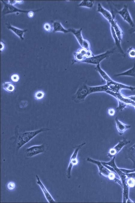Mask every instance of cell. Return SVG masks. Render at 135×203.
Returning <instances> with one entry per match:
<instances>
[{"mask_svg":"<svg viewBox=\"0 0 135 203\" xmlns=\"http://www.w3.org/2000/svg\"><path fill=\"white\" fill-rule=\"evenodd\" d=\"M120 169L125 174H128L131 172H135V169L129 170L124 169Z\"/></svg>","mask_w":135,"mask_h":203,"instance_id":"4dcf8cb0","label":"cell"},{"mask_svg":"<svg viewBox=\"0 0 135 203\" xmlns=\"http://www.w3.org/2000/svg\"><path fill=\"white\" fill-rule=\"evenodd\" d=\"M134 32H135V30H134Z\"/></svg>","mask_w":135,"mask_h":203,"instance_id":"74e56055","label":"cell"},{"mask_svg":"<svg viewBox=\"0 0 135 203\" xmlns=\"http://www.w3.org/2000/svg\"><path fill=\"white\" fill-rule=\"evenodd\" d=\"M70 32L72 33L75 36L78 42L81 46L84 39H83L82 34V28L76 30L73 28L69 29Z\"/></svg>","mask_w":135,"mask_h":203,"instance_id":"d6986e66","label":"cell"},{"mask_svg":"<svg viewBox=\"0 0 135 203\" xmlns=\"http://www.w3.org/2000/svg\"><path fill=\"white\" fill-rule=\"evenodd\" d=\"M115 156L114 157L108 162H101L102 164L110 166L111 167V170L116 173L119 176L122 184V187L123 188L122 202L134 203V202L129 197V187L127 185L126 183V180L128 177L126 174L122 171L120 168L116 166L115 161Z\"/></svg>","mask_w":135,"mask_h":203,"instance_id":"6da1fadb","label":"cell"},{"mask_svg":"<svg viewBox=\"0 0 135 203\" xmlns=\"http://www.w3.org/2000/svg\"><path fill=\"white\" fill-rule=\"evenodd\" d=\"M53 32H55L60 31L64 33L70 32L69 29H67L65 28L62 25L61 22L59 21H55L53 24Z\"/></svg>","mask_w":135,"mask_h":203,"instance_id":"e0dca14e","label":"cell"},{"mask_svg":"<svg viewBox=\"0 0 135 203\" xmlns=\"http://www.w3.org/2000/svg\"><path fill=\"white\" fill-rule=\"evenodd\" d=\"M115 121L116 127L120 135H122L126 130L131 127L130 125L125 124L120 121L117 118H115Z\"/></svg>","mask_w":135,"mask_h":203,"instance_id":"5bb4252c","label":"cell"},{"mask_svg":"<svg viewBox=\"0 0 135 203\" xmlns=\"http://www.w3.org/2000/svg\"><path fill=\"white\" fill-rule=\"evenodd\" d=\"M116 76H128L135 77V64L132 68L124 72L117 74Z\"/></svg>","mask_w":135,"mask_h":203,"instance_id":"7402d4cb","label":"cell"},{"mask_svg":"<svg viewBox=\"0 0 135 203\" xmlns=\"http://www.w3.org/2000/svg\"><path fill=\"white\" fill-rule=\"evenodd\" d=\"M74 56L77 61L81 62L86 58L91 57L93 55L92 52L89 50L82 48L78 50L75 54Z\"/></svg>","mask_w":135,"mask_h":203,"instance_id":"7c38bea8","label":"cell"},{"mask_svg":"<svg viewBox=\"0 0 135 203\" xmlns=\"http://www.w3.org/2000/svg\"><path fill=\"white\" fill-rule=\"evenodd\" d=\"M16 3H21L23 2L22 1H16Z\"/></svg>","mask_w":135,"mask_h":203,"instance_id":"e575fe53","label":"cell"},{"mask_svg":"<svg viewBox=\"0 0 135 203\" xmlns=\"http://www.w3.org/2000/svg\"><path fill=\"white\" fill-rule=\"evenodd\" d=\"M3 89L7 92L13 93L15 89V85L10 82H5L2 85Z\"/></svg>","mask_w":135,"mask_h":203,"instance_id":"ffe728a7","label":"cell"},{"mask_svg":"<svg viewBox=\"0 0 135 203\" xmlns=\"http://www.w3.org/2000/svg\"><path fill=\"white\" fill-rule=\"evenodd\" d=\"M7 28L12 31L16 35L18 36L20 39L23 40L24 34L27 31V29L22 30L12 26L9 23L6 24Z\"/></svg>","mask_w":135,"mask_h":203,"instance_id":"9a60e30c","label":"cell"},{"mask_svg":"<svg viewBox=\"0 0 135 203\" xmlns=\"http://www.w3.org/2000/svg\"><path fill=\"white\" fill-rule=\"evenodd\" d=\"M85 144L86 143L84 142L76 146L70 157L67 170V176L68 179L70 178L71 177V171L73 166L76 165L78 163V160L77 158V155L78 151L79 149Z\"/></svg>","mask_w":135,"mask_h":203,"instance_id":"277c9868","label":"cell"},{"mask_svg":"<svg viewBox=\"0 0 135 203\" xmlns=\"http://www.w3.org/2000/svg\"><path fill=\"white\" fill-rule=\"evenodd\" d=\"M4 4L2 12L4 14H8L15 12L28 13L31 10H23L18 9L13 5L10 4L4 1H1Z\"/></svg>","mask_w":135,"mask_h":203,"instance_id":"9c48e42d","label":"cell"},{"mask_svg":"<svg viewBox=\"0 0 135 203\" xmlns=\"http://www.w3.org/2000/svg\"><path fill=\"white\" fill-rule=\"evenodd\" d=\"M97 11L100 13L110 23L114 19L111 13L104 8L99 3L98 5Z\"/></svg>","mask_w":135,"mask_h":203,"instance_id":"4fadbf2b","label":"cell"},{"mask_svg":"<svg viewBox=\"0 0 135 203\" xmlns=\"http://www.w3.org/2000/svg\"><path fill=\"white\" fill-rule=\"evenodd\" d=\"M134 3H135V0H134Z\"/></svg>","mask_w":135,"mask_h":203,"instance_id":"d590c367","label":"cell"},{"mask_svg":"<svg viewBox=\"0 0 135 203\" xmlns=\"http://www.w3.org/2000/svg\"><path fill=\"white\" fill-rule=\"evenodd\" d=\"M0 50L1 51H3L4 49L5 46L4 43L2 42L0 43Z\"/></svg>","mask_w":135,"mask_h":203,"instance_id":"836d02e7","label":"cell"},{"mask_svg":"<svg viewBox=\"0 0 135 203\" xmlns=\"http://www.w3.org/2000/svg\"><path fill=\"white\" fill-rule=\"evenodd\" d=\"M41 9L38 10H31L28 13V17L30 18H32L34 16V12H36L39 11Z\"/></svg>","mask_w":135,"mask_h":203,"instance_id":"d6a6232c","label":"cell"},{"mask_svg":"<svg viewBox=\"0 0 135 203\" xmlns=\"http://www.w3.org/2000/svg\"><path fill=\"white\" fill-rule=\"evenodd\" d=\"M93 6V1H92L84 0L81 1L78 6L92 8Z\"/></svg>","mask_w":135,"mask_h":203,"instance_id":"cb8c5ba5","label":"cell"},{"mask_svg":"<svg viewBox=\"0 0 135 203\" xmlns=\"http://www.w3.org/2000/svg\"><path fill=\"white\" fill-rule=\"evenodd\" d=\"M111 30L112 36L114 39L115 44L118 48L120 52L122 54H124V53L122 48L121 45V41L119 40L112 26H111Z\"/></svg>","mask_w":135,"mask_h":203,"instance_id":"44dd1931","label":"cell"},{"mask_svg":"<svg viewBox=\"0 0 135 203\" xmlns=\"http://www.w3.org/2000/svg\"><path fill=\"white\" fill-rule=\"evenodd\" d=\"M130 141L128 140L125 138H124L122 140L119 141L115 146L109 149L107 154V157L112 158L115 156L125 145L130 143Z\"/></svg>","mask_w":135,"mask_h":203,"instance_id":"52a82bcc","label":"cell"},{"mask_svg":"<svg viewBox=\"0 0 135 203\" xmlns=\"http://www.w3.org/2000/svg\"><path fill=\"white\" fill-rule=\"evenodd\" d=\"M86 160L97 166L100 175L106 177L110 180L115 181L122 187V182L119 175L116 173L110 170L105 166L102 163L101 161L94 160L89 157L87 158Z\"/></svg>","mask_w":135,"mask_h":203,"instance_id":"7a4b0ae2","label":"cell"},{"mask_svg":"<svg viewBox=\"0 0 135 203\" xmlns=\"http://www.w3.org/2000/svg\"><path fill=\"white\" fill-rule=\"evenodd\" d=\"M44 28L46 31L50 32L52 31V28L50 25L48 23H45L44 25Z\"/></svg>","mask_w":135,"mask_h":203,"instance_id":"f546056e","label":"cell"},{"mask_svg":"<svg viewBox=\"0 0 135 203\" xmlns=\"http://www.w3.org/2000/svg\"><path fill=\"white\" fill-rule=\"evenodd\" d=\"M16 187L15 183L12 181H10L7 184V187L8 190L10 191L14 190Z\"/></svg>","mask_w":135,"mask_h":203,"instance_id":"83f0119b","label":"cell"},{"mask_svg":"<svg viewBox=\"0 0 135 203\" xmlns=\"http://www.w3.org/2000/svg\"><path fill=\"white\" fill-rule=\"evenodd\" d=\"M111 26L114 29L115 32L119 40L121 41L122 40L123 32L118 24L116 20L113 19L110 23Z\"/></svg>","mask_w":135,"mask_h":203,"instance_id":"2e32d148","label":"cell"},{"mask_svg":"<svg viewBox=\"0 0 135 203\" xmlns=\"http://www.w3.org/2000/svg\"><path fill=\"white\" fill-rule=\"evenodd\" d=\"M109 90L116 93H120L122 89H128L133 91L135 90V87L128 86L119 82H117L111 79L106 82Z\"/></svg>","mask_w":135,"mask_h":203,"instance_id":"5b68a950","label":"cell"},{"mask_svg":"<svg viewBox=\"0 0 135 203\" xmlns=\"http://www.w3.org/2000/svg\"><path fill=\"white\" fill-rule=\"evenodd\" d=\"M11 81L13 82L16 83L19 82L20 79V76L19 74L16 73L12 74L10 77Z\"/></svg>","mask_w":135,"mask_h":203,"instance_id":"484cf974","label":"cell"},{"mask_svg":"<svg viewBox=\"0 0 135 203\" xmlns=\"http://www.w3.org/2000/svg\"><path fill=\"white\" fill-rule=\"evenodd\" d=\"M134 108H135V106H134Z\"/></svg>","mask_w":135,"mask_h":203,"instance_id":"8d00e7d4","label":"cell"},{"mask_svg":"<svg viewBox=\"0 0 135 203\" xmlns=\"http://www.w3.org/2000/svg\"><path fill=\"white\" fill-rule=\"evenodd\" d=\"M112 52V50H108L102 54L86 58L81 62L97 65L100 64V62L103 60L110 56Z\"/></svg>","mask_w":135,"mask_h":203,"instance_id":"8992f818","label":"cell"},{"mask_svg":"<svg viewBox=\"0 0 135 203\" xmlns=\"http://www.w3.org/2000/svg\"><path fill=\"white\" fill-rule=\"evenodd\" d=\"M126 183L129 188L134 187L135 186V178L128 177L126 180Z\"/></svg>","mask_w":135,"mask_h":203,"instance_id":"d4e9b609","label":"cell"},{"mask_svg":"<svg viewBox=\"0 0 135 203\" xmlns=\"http://www.w3.org/2000/svg\"><path fill=\"white\" fill-rule=\"evenodd\" d=\"M108 113L109 115L111 116H113L115 113V111L113 108H110L108 110Z\"/></svg>","mask_w":135,"mask_h":203,"instance_id":"1f68e13d","label":"cell"},{"mask_svg":"<svg viewBox=\"0 0 135 203\" xmlns=\"http://www.w3.org/2000/svg\"><path fill=\"white\" fill-rule=\"evenodd\" d=\"M45 150L44 145L43 144L34 145L29 147L25 150L26 156L31 157L43 153Z\"/></svg>","mask_w":135,"mask_h":203,"instance_id":"ba28073f","label":"cell"},{"mask_svg":"<svg viewBox=\"0 0 135 203\" xmlns=\"http://www.w3.org/2000/svg\"><path fill=\"white\" fill-rule=\"evenodd\" d=\"M44 92L42 90H39L36 91L34 94V98L37 100H42L45 96Z\"/></svg>","mask_w":135,"mask_h":203,"instance_id":"603a6c76","label":"cell"},{"mask_svg":"<svg viewBox=\"0 0 135 203\" xmlns=\"http://www.w3.org/2000/svg\"><path fill=\"white\" fill-rule=\"evenodd\" d=\"M36 177L37 180L36 183L40 187L47 202L49 203L56 202V201L53 199L48 190L43 184L38 175H36Z\"/></svg>","mask_w":135,"mask_h":203,"instance_id":"30bf717a","label":"cell"},{"mask_svg":"<svg viewBox=\"0 0 135 203\" xmlns=\"http://www.w3.org/2000/svg\"><path fill=\"white\" fill-rule=\"evenodd\" d=\"M117 13L121 15L123 20L127 22L131 26L133 27L134 26V24L128 11L127 6L124 5L121 10L117 11Z\"/></svg>","mask_w":135,"mask_h":203,"instance_id":"8fae6325","label":"cell"},{"mask_svg":"<svg viewBox=\"0 0 135 203\" xmlns=\"http://www.w3.org/2000/svg\"><path fill=\"white\" fill-rule=\"evenodd\" d=\"M50 130L49 129L43 128L19 134L16 142L17 150H19L40 133Z\"/></svg>","mask_w":135,"mask_h":203,"instance_id":"3957f363","label":"cell"},{"mask_svg":"<svg viewBox=\"0 0 135 203\" xmlns=\"http://www.w3.org/2000/svg\"><path fill=\"white\" fill-rule=\"evenodd\" d=\"M128 56L130 58H135V49L132 47H130L128 50Z\"/></svg>","mask_w":135,"mask_h":203,"instance_id":"4316f807","label":"cell"},{"mask_svg":"<svg viewBox=\"0 0 135 203\" xmlns=\"http://www.w3.org/2000/svg\"><path fill=\"white\" fill-rule=\"evenodd\" d=\"M127 157L133 163V167L135 169V143L128 148L127 150Z\"/></svg>","mask_w":135,"mask_h":203,"instance_id":"ac0fdd59","label":"cell"},{"mask_svg":"<svg viewBox=\"0 0 135 203\" xmlns=\"http://www.w3.org/2000/svg\"><path fill=\"white\" fill-rule=\"evenodd\" d=\"M90 46V43L87 40L84 39L81 46L82 48L87 50H89Z\"/></svg>","mask_w":135,"mask_h":203,"instance_id":"f1b7e54d","label":"cell"}]
</instances>
